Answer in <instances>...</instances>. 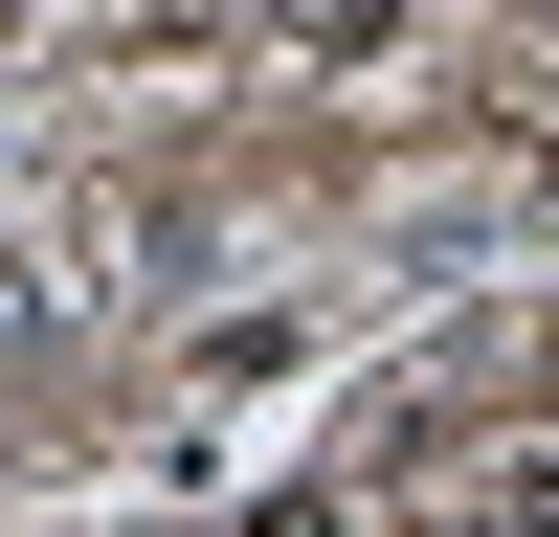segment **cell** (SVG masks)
Returning <instances> with one entry per match:
<instances>
[{"mask_svg":"<svg viewBox=\"0 0 559 537\" xmlns=\"http://www.w3.org/2000/svg\"><path fill=\"white\" fill-rule=\"evenodd\" d=\"M492 492H515V515H559V448H515V470H492Z\"/></svg>","mask_w":559,"mask_h":537,"instance_id":"6da1fadb","label":"cell"}]
</instances>
